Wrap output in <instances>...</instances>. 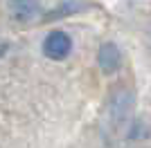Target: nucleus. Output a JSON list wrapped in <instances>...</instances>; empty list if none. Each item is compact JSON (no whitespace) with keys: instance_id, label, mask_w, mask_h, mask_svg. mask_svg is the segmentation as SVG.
I'll use <instances>...</instances> for the list:
<instances>
[{"instance_id":"nucleus-1","label":"nucleus","mask_w":151,"mask_h":148,"mask_svg":"<svg viewBox=\"0 0 151 148\" xmlns=\"http://www.w3.org/2000/svg\"><path fill=\"white\" fill-rule=\"evenodd\" d=\"M72 52V38L63 29H52L43 41V54L50 61H65Z\"/></svg>"},{"instance_id":"nucleus-2","label":"nucleus","mask_w":151,"mask_h":148,"mask_svg":"<svg viewBox=\"0 0 151 148\" xmlns=\"http://www.w3.org/2000/svg\"><path fill=\"white\" fill-rule=\"evenodd\" d=\"M7 9L16 23H32L43 14V7L38 0H9Z\"/></svg>"},{"instance_id":"nucleus-3","label":"nucleus","mask_w":151,"mask_h":148,"mask_svg":"<svg viewBox=\"0 0 151 148\" xmlns=\"http://www.w3.org/2000/svg\"><path fill=\"white\" fill-rule=\"evenodd\" d=\"M97 65L104 74H115L122 68V52L115 43H104L97 49Z\"/></svg>"}]
</instances>
